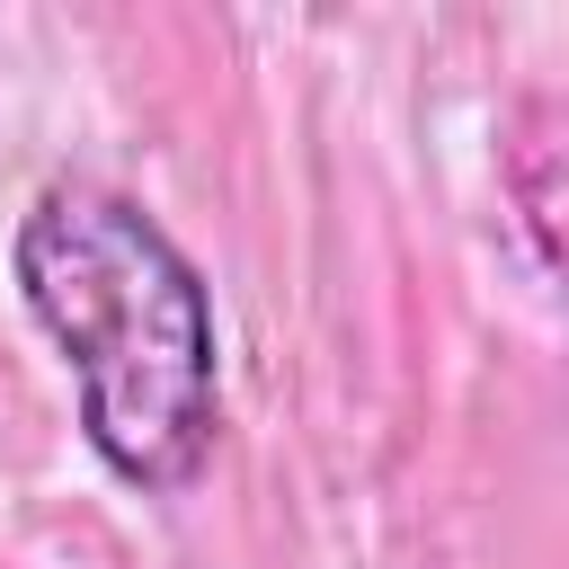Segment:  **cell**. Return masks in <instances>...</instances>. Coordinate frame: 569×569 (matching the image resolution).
Segmentation results:
<instances>
[{"label": "cell", "mask_w": 569, "mask_h": 569, "mask_svg": "<svg viewBox=\"0 0 569 569\" xmlns=\"http://www.w3.org/2000/svg\"><path fill=\"white\" fill-rule=\"evenodd\" d=\"M9 276L71 365L89 453L142 489L178 498L222 436V338L196 258L98 178H53L9 240Z\"/></svg>", "instance_id": "obj_1"}]
</instances>
